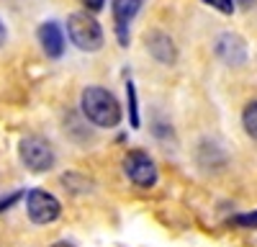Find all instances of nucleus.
<instances>
[{
	"label": "nucleus",
	"instance_id": "nucleus-1",
	"mask_svg": "<svg viewBox=\"0 0 257 247\" xmlns=\"http://www.w3.org/2000/svg\"><path fill=\"white\" fill-rule=\"evenodd\" d=\"M80 106H82V116L90 124H95V127H100V129L118 127V121H121L118 100L111 90H105V88H98V85L85 88Z\"/></svg>",
	"mask_w": 257,
	"mask_h": 247
},
{
	"label": "nucleus",
	"instance_id": "nucleus-2",
	"mask_svg": "<svg viewBox=\"0 0 257 247\" xmlns=\"http://www.w3.org/2000/svg\"><path fill=\"white\" fill-rule=\"evenodd\" d=\"M67 34L82 52H98L103 47V29L90 13H72L67 18Z\"/></svg>",
	"mask_w": 257,
	"mask_h": 247
},
{
	"label": "nucleus",
	"instance_id": "nucleus-3",
	"mask_svg": "<svg viewBox=\"0 0 257 247\" xmlns=\"http://www.w3.org/2000/svg\"><path fill=\"white\" fill-rule=\"evenodd\" d=\"M18 155L24 160V165L34 173H47L54 168L57 162V155H54V147L41 139V137H24L18 144Z\"/></svg>",
	"mask_w": 257,
	"mask_h": 247
},
{
	"label": "nucleus",
	"instance_id": "nucleus-4",
	"mask_svg": "<svg viewBox=\"0 0 257 247\" xmlns=\"http://www.w3.org/2000/svg\"><path fill=\"white\" fill-rule=\"evenodd\" d=\"M123 173H126V178L132 180L134 185H139V188H152V185L157 183L155 162L142 150H132L123 157Z\"/></svg>",
	"mask_w": 257,
	"mask_h": 247
},
{
	"label": "nucleus",
	"instance_id": "nucleus-5",
	"mask_svg": "<svg viewBox=\"0 0 257 247\" xmlns=\"http://www.w3.org/2000/svg\"><path fill=\"white\" fill-rule=\"evenodd\" d=\"M26 209H29V219L34 224H52L59 216V201L52 193L36 188L26 196Z\"/></svg>",
	"mask_w": 257,
	"mask_h": 247
},
{
	"label": "nucleus",
	"instance_id": "nucleus-6",
	"mask_svg": "<svg viewBox=\"0 0 257 247\" xmlns=\"http://www.w3.org/2000/svg\"><path fill=\"white\" fill-rule=\"evenodd\" d=\"M216 57L231 67H239L247 62V44L237 34H221L216 39Z\"/></svg>",
	"mask_w": 257,
	"mask_h": 247
},
{
	"label": "nucleus",
	"instance_id": "nucleus-7",
	"mask_svg": "<svg viewBox=\"0 0 257 247\" xmlns=\"http://www.w3.org/2000/svg\"><path fill=\"white\" fill-rule=\"evenodd\" d=\"M142 8V0H113L111 11H113V21H116V34L121 47L128 44V24L134 21V16Z\"/></svg>",
	"mask_w": 257,
	"mask_h": 247
},
{
	"label": "nucleus",
	"instance_id": "nucleus-8",
	"mask_svg": "<svg viewBox=\"0 0 257 247\" xmlns=\"http://www.w3.org/2000/svg\"><path fill=\"white\" fill-rule=\"evenodd\" d=\"M147 49H149V54H152L157 62H162V65H173L175 57H178L173 39H170L167 34H162V31L147 34Z\"/></svg>",
	"mask_w": 257,
	"mask_h": 247
},
{
	"label": "nucleus",
	"instance_id": "nucleus-9",
	"mask_svg": "<svg viewBox=\"0 0 257 247\" xmlns=\"http://www.w3.org/2000/svg\"><path fill=\"white\" fill-rule=\"evenodd\" d=\"M39 44L41 49L47 52V57H62L64 52V36H62V29L54 24V21H47V24L39 26Z\"/></svg>",
	"mask_w": 257,
	"mask_h": 247
},
{
	"label": "nucleus",
	"instance_id": "nucleus-10",
	"mask_svg": "<svg viewBox=\"0 0 257 247\" xmlns=\"http://www.w3.org/2000/svg\"><path fill=\"white\" fill-rule=\"evenodd\" d=\"M242 127H244V132L257 142V100H252V103H247V106H244V113H242Z\"/></svg>",
	"mask_w": 257,
	"mask_h": 247
},
{
	"label": "nucleus",
	"instance_id": "nucleus-11",
	"mask_svg": "<svg viewBox=\"0 0 257 247\" xmlns=\"http://www.w3.org/2000/svg\"><path fill=\"white\" fill-rule=\"evenodd\" d=\"M237 226H244V229H257V211H249V214H237L231 219Z\"/></svg>",
	"mask_w": 257,
	"mask_h": 247
},
{
	"label": "nucleus",
	"instance_id": "nucleus-12",
	"mask_svg": "<svg viewBox=\"0 0 257 247\" xmlns=\"http://www.w3.org/2000/svg\"><path fill=\"white\" fill-rule=\"evenodd\" d=\"M126 93H128V106H132V127H139V113H137V93H134V82H126Z\"/></svg>",
	"mask_w": 257,
	"mask_h": 247
},
{
	"label": "nucleus",
	"instance_id": "nucleus-13",
	"mask_svg": "<svg viewBox=\"0 0 257 247\" xmlns=\"http://www.w3.org/2000/svg\"><path fill=\"white\" fill-rule=\"evenodd\" d=\"M206 6H211V8H216V11H221V13H234V0H203Z\"/></svg>",
	"mask_w": 257,
	"mask_h": 247
},
{
	"label": "nucleus",
	"instance_id": "nucleus-14",
	"mask_svg": "<svg viewBox=\"0 0 257 247\" xmlns=\"http://www.w3.org/2000/svg\"><path fill=\"white\" fill-rule=\"evenodd\" d=\"M80 3L88 8V13H98V11L105 6V0H80Z\"/></svg>",
	"mask_w": 257,
	"mask_h": 247
},
{
	"label": "nucleus",
	"instance_id": "nucleus-15",
	"mask_svg": "<svg viewBox=\"0 0 257 247\" xmlns=\"http://www.w3.org/2000/svg\"><path fill=\"white\" fill-rule=\"evenodd\" d=\"M24 193H13V196H8V198H0V209H8V206H13V201H18Z\"/></svg>",
	"mask_w": 257,
	"mask_h": 247
},
{
	"label": "nucleus",
	"instance_id": "nucleus-16",
	"mask_svg": "<svg viewBox=\"0 0 257 247\" xmlns=\"http://www.w3.org/2000/svg\"><path fill=\"white\" fill-rule=\"evenodd\" d=\"M6 44V26H3V21H0V47Z\"/></svg>",
	"mask_w": 257,
	"mask_h": 247
},
{
	"label": "nucleus",
	"instance_id": "nucleus-17",
	"mask_svg": "<svg viewBox=\"0 0 257 247\" xmlns=\"http://www.w3.org/2000/svg\"><path fill=\"white\" fill-rule=\"evenodd\" d=\"M237 3H239V6H242V8H249V6H252V3H254V0H237Z\"/></svg>",
	"mask_w": 257,
	"mask_h": 247
},
{
	"label": "nucleus",
	"instance_id": "nucleus-18",
	"mask_svg": "<svg viewBox=\"0 0 257 247\" xmlns=\"http://www.w3.org/2000/svg\"><path fill=\"white\" fill-rule=\"evenodd\" d=\"M52 247H72V244H67V242H54Z\"/></svg>",
	"mask_w": 257,
	"mask_h": 247
}]
</instances>
